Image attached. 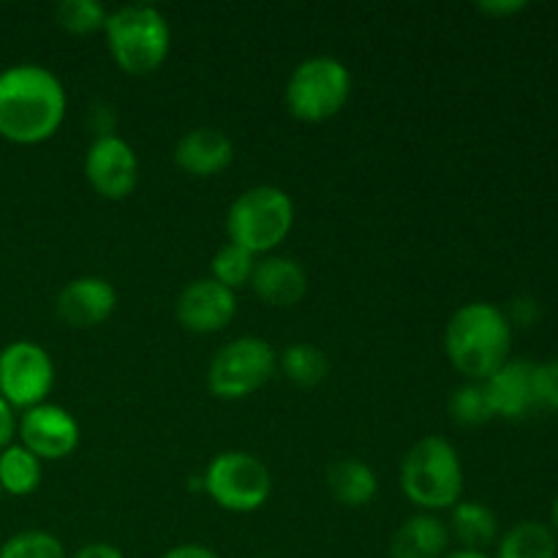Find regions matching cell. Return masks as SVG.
<instances>
[{"label":"cell","mask_w":558,"mask_h":558,"mask_svg":"<svg viewBox=\"0 0 558 558\" xmlns=\"http://www.w3.org/2000/svg\"><path fill=\"white\" fill-rule=\"evenodd\" d=\"M349 96H352V74L347 63L332 54H311L300 60L283 90L287 109L303 123L336 118L347 107Z\"/></svg>","instance_id":"8992f818"},{"label":"cell","mask_w":558,"mask_h":558,"mask_svg":"<svg viewBox=\"0 0 558 558\" xmlns=\"http://www.w3.org/2000/svg\"><path fill=\"white\" fill-rule=\"evenodd\" d=\"M447 529H450V537H456L466 550H485L499 537V518L483 501L461 499L452 507Z\"/></svg>","instance_id":"d6986e66"},{"label":"cell","mask_w":558,"mask_h":558,"mask_svg":"<svg viewBox=\"0 0 558 558\" xmlns=\"http://www.w3.org/2000/svg\"><path fill=\"white\" fill-rule=\"evenodd\" d=\"M234 314H238V292L221 287L213 278H196V281L185 283L174 303V316H178L180 327H185L189 332H199V336H210V332L229 327Z\"/></svg>","instance_id":"7c38bea8"},{"label":"cell","mask_w":558,"mask_h":558,"mask_svg":"<svg viewBox=\"0 0 558 558\" xmlns=\"http://www.w3.org/2000/svg\"><path fill=\"white\" fill-rule=\"evenodd\" d=\"M104 36L120 71L134 76L161 69L172 47V31L161 9L150 3H129L109 11Z\"/></svg>","instance_id":"277c9868"},{"label":"cell","mask_w":558,"mask_h":558,"mask_svg":"<svg viewBox=\"0 0 558 558\" xmlns=\"http://www.w3.org/2000/svg\"><path fill=\"white\" fill-rule=\"evenodd\" d=\"M109 11L98 0H63L54 9L58 25L74 36H90V33L104 31Z\"/></svg>","instance_id":"484cf974"},{"label":"cell","mask_w":558,"mask_h":558,"mask_svg":"<svg viewBox=\"0 0 558 558\" xmlns=\"http://www.w3.org/2000/svg\"><path fill=\"white\" fill-rule=\"evenodd\" d=\"M447 412L458 425H466V428H477V425L494 420V409L485 396L483 381H463L461 387H456L447 401Z\"/></svg>","instance_id":"cb8c5ba5"},{"label":"cell","mask_w":558,"mask_h":558,"mask_svg":"<svg viewBox=\"0 0 558 558\" xmlns=\"http://www.w3.org/2000/svg\"><path fill=\"white\" fill-rule=\"evenodd\" d=\"M327 490L343 507H368L379 494V480L368 463L357 458H338L327 466Z\"/></svg>","instance_id":"ac0fdd59"},{"label":"cell","mask_w":558,"mask_h":558,"mask_svg":"<svg viewBox=\"0 0 558 558\" xmlns=\"http://www.w3.org/2000/svg\"><path fill=\"white\" fill-rule=\"evenodd\" d=\"M0 496H3V490H0Z\"/></svg>","instance_id":"d590c367"},{"label":"cell","mask_w":558,"mask_h":558,"mask_svg":"<svg viewBox=\"0 0 558 558\" xmlns=\"http://www.w3.org/2000/svg\"><path fill=\"white\" fill-rule=\"evenodd\" d=\"M401 490L423 512L452 510L463 496V463L445 436H423L401 461Z\"/></svg>","instance_id":"3957f363"},{"label":"cell","mask_w":558,"mask_h":558,"mask_svg":"<svg viewBox=\"0 0 558 558\" xmlns=\"http://www.w3.org/2000/svg\"><path fill=\"white\" fill-rule=\"evenodd\" d=\"M494 417L523 420L537 409V392H534V363L529 360H507L496 374L483 381Z\"/></svg>","instance_id":"5bb4252c"},{"label":"cell","mask_w":558,"mask_h":558,"mask_svg":"<svg viewBox=\"0 0 558 558\" xmlns=\"http://www.w3.org/2000/svg\"><path fill=\"white\" fill-rule=\"evenodd\" d=\"M445 558H494L488 556L485 550H466V548H458V550H450Z\"/></svg>","instance_id":"d6a6232c"},{"label":"cell","mask_w":558,"mask_h":558,"mask_svg":"<svg viewBox=\"0 0 558 558\" xmlns=\"http://www.w3.org/2000/svg\"><path fill=\"white\" fill-rule=\"evenodd\" d=\"M20 445L27 447L38 461H63L80 447V423L69 409L58 403H38L25 409L16 420Z\"/></svg>","instance_id":"8fae6325"},{"label":"cell","mask_w":558,"mask_h":558,"mask_svg":"<svg viewBox=\"0 0 558 558\" xmlns=\"http://www.w3.org/2000/svg\"><path fill=\"white\" fill-rule=\"evenodd\" d=\"M510 325L532 327L539 319V303L534 298H518L510 303V311H505Z\"/></svg>","instance_id":"83f0119b"},{"label":"cell","mask_w":558,"mask_h":558,"mask_svg":"<svg viewBox=\"0 0 558 558\" xmlns=\"http://www.w3.org/2000/svg\"><path fill=\"white\" fill-rule=\"evenodd\" d=\"M0 558H69L63 543L41 529L16 532L0 545Z\"/></svg>","instance_id":"d4e9b609"},{"label":"cell","mask_w":558,"mask_h":558,"mask_svg":"<svg viewBox=\"0 0 558 558\" xmlns=\"http://www.w3.org/2000/svg\"><path fill=\"white\" fill-rule=\"evenodd\" d=\"M16 436V414L9 403L0 398V450L11 445V439Z\"/></svg>","instance_id":"4dcf8cb0"},{"label":"cell","mask_w":558,"mask_h":558,"mask_svg":"<svg viewBox=\"0 0 558 558\" xmlns=\"http://www.w3.org/2000/svg\"><path fill=\"white\" fill-rule=\"evenodd\" d=\"M450 554V529L430 512L407 518L390 539V558H445Z\"/></svg>","instance_id":"e0dca14e"},{"label":"cell","mask_w":558,"mask_h":558,"mask_svg":"<svg viewBox=\"0 0 558 558\" xmlns=\"http://www.w3.org/2000/svg\"><path fill=\"white\" fill-rule=\"evenodd\" d=\"M54 385V363L36 341H11L0 349V398L11 409L47 403Z\"/></svg>","instance_id":"9c48e42d"},{"label":"cell","mask_w":558,"mask_h":558,"mask_svg":"<svg viewBox=\"0 0 558 558\" xmlns=\"http://www.w3.org/2000/svg\"><path fill=\"white\" fill-rule=\"evenodd\" d=\"M248 558H259V556H248Z\"/></svg>","instance_id":"e575fe53"},{"label":"cell","mask_w":558,"mask_h":558,"mask_svg":"<svg viewBox=\"0 0 558 558\" xmlns=\"http://www.w3.org/2000/svg\"><path fill=\"white\" fill-rule=\"evenodd\" d=\"M283 376L298 387H316L330 374V360L316 343H289L278 357Z\"/></svg>","instance_id":"7402d4cb"},{"label":"cell","mask_w":558,"mask_h":558,"mask_svg":"<svg viewBox=\"0 0 558 558\" xmlns=\"http://www.w3.org/2000/svg\"><path fill=\"white\" fill-rule=\"evenodd\" d=\"M234 161V142L213 125L185 131L174 145V163L191 178H216Z\"/></svg>","instance_id":"2e32d148"},{"label":"cell","mask_w":558,"mask_h":558,"mask_svg":"<svg viewBox=\"0 0 558 558\" xmlns=\"http://www.w3.org/2000/svg\"><path fill=\"white\" fill-rule=\"evenodd\" d=\"M534 392H537V407L558 412V360L534 365Z\"/></svg>","instance_id":"4316f807"},{"label":"cell","mask_w":558,"mask_h":558,"mask_svg":"<svg viewBox=\"0 0 558 558\" xmlns=\"http://www.w3.org/2000/svg\"><path fill=\"white\" fill-rule=\"evenodd\" d=\"M294 227V202L278 185H251L227 210L229 243L254 256H270Z\"/></svg>","instance_id":"5b68a950"},{"label":"cell","mask_w":558,"mask_h":558,"mask_svg":"<svg viewBox=\"0 0 558 558\" xmlns=\"http://www.w3.org/2000/svg\"><path fill=\"white\" fill-rule=\"evenodd\" d=\"M69 558H125L123 550L112 543H87L80 550H74Z\"/></svg>","instance_id":"f1b7e54d"},{"label":"cell","mask_w":558,"mask_h":558,"mask_svg":"<svg viewBox=\"0 0 558 558\" xmlns=\"http://www.w3.org/2000/svg\"><path fill=\"white\" fill-rule=\"evenodd\" d=\"M41 485V461L27 447L11 441L0 450V490L11 496H31Z\"/></svg>","instance_id":"44dd1931"},{"label":"cell","mask_w":558,"mask_h":558,"mask_svg":"<svg viewBox=\"0 0 558 558\" xmlns=\"http://www.w3.org/2000/svg\"><path fill=\"white\" fill-rule=\"evenodd\" d=\"M85 178L98 196L120 202L134 194L140 180V158L123 136H96L85 153Z\"/></svg>","instance_id":"30bf717a"},{"label":"cell","mask_w":558,"mask_h":558,"mask_svg":"<svg viewBox=\"0 0 558 558\" xmlns=\"http://www.w3.org/2000/svg\"><path fill=\"white\" fill-rule=\"evenodd\" d=\"M550 521H554V534H556V539H558V496H556V501H554V510H550Z\"/></svg>","instance_id":"836d02e7"},{"label":"cell","mask_w":558,"mask_h":558,"mask_svg":"<svg viewBox=\"0 0 558 558\" xmlns=\"http://www.w3.org/2000/svg\"><path fill=\"white\" fill-rule=\"evenodd\" d=\"M256 259H259V256L245 251L243 245H234V243L221 245L210 262V278L221 283V287L238 292L240 287H248L251 283Z\"/></svg>","instance_id":"603a6c76"},{"label":"cell","mask_w":558,"mask_h":558,"mask_svg":"<svg viewBox=\"0 0 558 558\" xmlns=\"http://www.w3.org/2000/svg\"><path fill=\"white\" fill-rule=\"evenodd\" d=\"M558 539L548 523L521 521L499 539L496 558H556Z\"/></svg>","instance_id":"ffe728a7"},{"label":"cell","mask_w":558,"mask_h":558,"mask_svg":"<svg viewBox=\"0 0 558 558\" xmlns=\"http://www.w3.org/2000/svg\"><path fill=\"white\" fill-rule=\"evenodd\" d=\"M118 308V292L112 283L101 276H80L71 278L54 300L60 322L74 330H90L104 325Z\"/></svg>","instance_id":"4fadbf2b"},{"label":"cell","mask_w":558,"mask_h":558,"mask_svg":"<svg viewBox=\"0 0 558 558\" xmlns=\"http://www.w3.org/2000/svg\"><path fill=\"white\" fill-rule=\"evenodd\" d=\"M278 368V354L265 338L240 336L223 343L207 365V390L221 401L254 396Z\"/></svg>","instance_id":"ba28073f"},{"label":"cell","mask_w":558,"mask_h":558,"mask_svg":"<svg viewBox=\"0 0 558 558\" xmlns=\"http://www.w3.org/2000/svg\"><path fill=\"white\" fill-rule=\"evenodd\" d=\"M477 9L488 16H510L526 9V3L523 0H483L477 3Z\"/></svg>","instance_id":"f546056e"},{"label":"cell","mask_w":558,"mask_h":558,"mask_svg":"<svg viewBox=\"0 0 558 558\" xmlns=\"http://www.w3.org/2000/svg\"><path fill=\"white\" fill-rule=\"evenodd\" d=\"M158 558H221V556L213 554V550L205 548V545L185 543V545H174V548H169L167 554H161Z\"/></svg>","instance_id":"1f68e13d"},{"label":"cell","mask_w":558,"mask_h":558,"mask_svg":"<svg viewBox=\"0 0 558 558\" xmlns=\"http://www.w3.org/2000/svg\"><path fill=\"white\" fill-rule=\"evenodd\" d=\"M69 96L54 71L16 63L0 71V136L16 145H38L60 131Z\"/></svg>","instance_id":"6da1fadb"},{"label":"cell","mask_w":558,"mask_h":558,"mask_svg":"<svg viewBox=\"0 0 558 558\" xmlns=\"http://www.w3.org/2000/svg\"><path fill=\"white\" fill-rule=\"evenodd\" d=\"M251 289L256 298L272 308H292L308 292V272L292 256H262L256 259Z\"/></svg>","instance_id":"9a60e30c"},{"label":"cell","mask_w":558,"mask_h":558,"mask_svg":"<svg viewBox=\"0 0 558 558\" xmlns=\"http://www.w3.org/2000/svg\"><path fill=\"white\" fill-rule=\"evenodd\" d=\"M512 325L494 303H466L445 327L447 360L466 381H485L510 360Z\"/></svg>","instance_id":"7a4b0ae2"},{"label":"cell","mask_w":558,"mask_h":558,"mask_svg":"<svg viewBox=\"0 0 558 558\" xmlns=\"http://www.w3.org/2000/svg\"><path fill=\"white\" fill-rule=\"evenodd\" d=\"M202 490L227 512H256L272 494V474L259 456L245 450L218 452L199 477Z\"/></svg>","instance_id":"52a82bcc"}]
</instances>
